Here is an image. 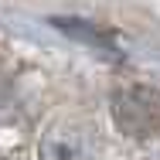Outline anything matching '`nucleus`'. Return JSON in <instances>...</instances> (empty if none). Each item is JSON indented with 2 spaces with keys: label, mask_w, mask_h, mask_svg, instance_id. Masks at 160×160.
<instances>
[{
  "label": "nucleus",
  "mask_w": 160,
  "mask_h": 160,
  "mask_svg": "<svg viewBox=\"0 0 160 160\" xmlns=\"http://www.w3.org/2000/svg\"><path fill=\"white\" fill-rule=\"evenodd\" d=\"M96 157V136L89 123L82 126H55L44 136V160H92Z\"/></svg>",
  "instance_id": "1"
}]
</instances>
